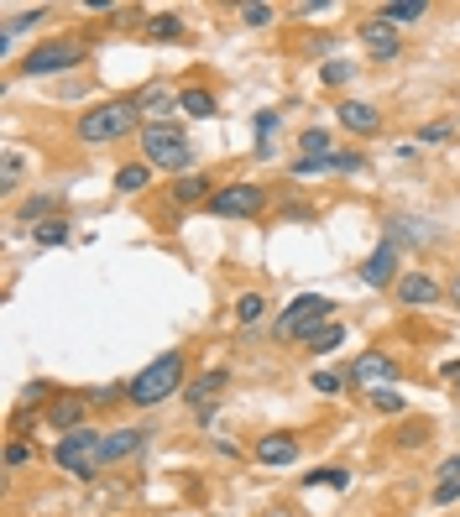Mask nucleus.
I'll list each match as a JSON object with an SVG mask.
<instances>
[{
	"instance_id": "a211bd4d",
	"label": "nucleus",
	"mask_w": 460,
	"mask_h": 517,
	"mask_svg": "<svg viewBox=\"0 0 460 517\" xmlns=\"http://www.w3.org/2000/svg\"><path fill=\"white\" fill-rule=\"evenodd\" d=\"M48 16H53V6H21V11H6V21H0V58H11L16 37L37 32L42 21H48Z\"/></svg>"
},
{
	"instance_id": "4468645a",
	"label": "nucleus",
	"mask_w": 460,
	"mask_h": 517,
	"mask_svg": "<svg viewBox=\"0 0 460 517\" xmlns=\"http://www.w3.org/2000/svg\"><path fill=\"white\" fill-rule=\"evenodd\" d=\"M152 429H142V423H115V429H105V450H100V465H121V460H136L147 450Z\"/></svg>"
},
{
	"instance_id": "37998d69",
	"label": "nucleus",
	"mask_w": 460,
	"mask_h": 517,
	"mask_svg": "<svg viewBox=\"0 0 460 517\" xmlns=\"http://www.w3.org/2000/svg\"><path fill=\"white\" fill-rule=\"evenodd\" d=\"M278 126H283V110H262L257 115V136L262 141H272V131H278Z\"/></svg>"
},
{
	"instance_id": "4c0bfd02",
	"label": "nucleus",
	"mask_w": 460,
	"mask_h": 517,
	"mask_svg": "<svg viewBox=\"0 0 460 517\" xmlns=\"http://www.w3.org/2000/svg\"><path fill=\"white\" fill-rule=\"evenodd\" d=\"M278 215H283V220H293V225H309V220L319 215V209H314L309 199H298V194H283V204H278Z\"/></svg>"
},
{
	"instance_id": "a19ab883",
	"label": "nucleus",
	"mask_w": 460,
	"mask_h": 517,
	"mask_svg": "<svg viewBox=\"0 0 460 517\" xmlns=\"http://www.w3.org/2000/svg\"><path fill=\"white\" fill-rule=\"evenodd\" d=\"M272 16H278V6H267V0H251V6H241L246 27H272Z\"/></svg>"
},
{
	"instance_id": "f03ea898",
	"label": "nucleus",
	"mask_w": 460,
	"mask_h": 517,
	"mask_svg": "<svg viewBox=\"0 0 460 517\" xmlns=\"http://www.w3.org/2000/svg\"><path fill=\"white\" fill-rule=\"evenodd\" d=\"M95 42L79 37V32H58V37H42L6 68V84L11 79H58V74H74L79 63H89Z\"/></svg>"
},
{
	"instance_id": "58836bf2",
	"label": "nucleus",
	"mask_w": 460,
	"mask_h": 517,
	"mask_svg": "<svg viewBox=\"0 0 460 517\" xmlns=\"http://www.w3.org/2000/svg\"><path fill=\"white\" fill-rule=\"evenodd\" d=\"M89 408H110V403H126V382H105V387H84Z\"/></svg>"
},
{
	"instance_id": "de8ad7c7",
	"label": "nucleus",
	"mask_w": 460,
	"mask_h": 517,
	"mask_svg": "<svg viewBox=\"0 0 460 517\" xmlns=\"http://www.w3.org/2000/svg\"><path fill=\"white\" fill-rule=\"evenodd\" d=\"M445 298H450V303H455V314H460V272H455V277H450V293H445Z\"/></svg>"
},
{
	"instance_id": "0eeeda50",
	"label": "nucleus",
	"mask_w": 460,
	"mask_h": 517,
	"mask_svg": "<svg viewBox=\"0 0 460 517\" xmlns=\"http://www.w3.org/2000/svg\"><path fill=\"white\" fill-rule=\"evenodd\" d=\"M330 314H335V303H330L325 293H298V298H288V309L272 319V340L304 345L319 324H330Z\"/></svg>"
},
{
	"instance_id": "9d476101",
	"label": "nucleus",
	"mask_w": 460,
	"mask_h": 517,
	"mask_svg": "<svg viewBox=\"0 0 460 517\" xmlns=\"http://www.w3.org/2000/svg\"><path fill=\"white\" fill-rule=\"evenodd\" d=\"M445 282L434 277V272H424V267H408L398 282H393V298L403 303V309H429V303H445Z\"/></svg>"
},
{
	"instance_id": "a18cd8bd",
	"label": "nucleus",
	"mask_w": 460,
	"mask_h": 517,
	"mask_svg": "<svg viewBox=\"0 0 460 517\" xmlns=\"http://www.w3.org/2000/svg\"><path fill=\"white\" fill-rule=\"evenodd\" d=\"M210 450H215L220 460H241V444H230L225 434H215V439H210Z\"/></svg>"
},
{
	"instance_id": "ddd939ff",
	"label": "nucleus",
	"mask_w": 460,
	"mask_h": 517,
	"mask_svg": "<svg viewBox=\"0 0 460 517\" xmlns=\"http://www.w3.org/2000/svg\"><path fill=\"white\" fill-rule=\"evenodd\" d=\"M42 423H48L58 439L74 434V429H84V423H89V397H84V387H63L53 403H48V418H42Z\"/></svg>"
},
{
	"instance_id": "ea45409f",
	"label": "nucleus",
	"mask_w": 460,
	"mask_h": 517,
	"mask_svg": "<svg viewBox=\"0 0 460 517\" xmlns=\"http://www.w3.org/2000/svg\"><path fill=\"white\" fill-rule=\"evenodd\" d=\"M361 168H366V152H335L330 178H351V173H361Z\"/></svg>"
},
{
	"instance_id": "e433bc0d",
	"label": "nucleus",
	"mask_w": 460,
	"mask_h": 517,
	"mask_svg": "<svg viewBox=\"0 0 460 517\" xmlns=\"http://www.w3.org/2000/svg\"><path fill=\"white\" fill-rule=\"evenodd\" d=\"M351 79H356V63H345V58H325V63H319V84H325V89H345Z\"/></svg>"
},
{
	"instance_id": "79ce46f5",
	"label": "nucleus",
	"mask_w": 460,
	"mask_h": 517,
	"mask_svg": "<svg viewBox=\"0 0 460 517\" xmlns=\"http://www.w3.org/2000/svg\"><path fill=\"white\" fill-rule=\"evenodd\" d=\"M429 502H434V507H450V502H460V481H440V486L429 491Z\"/></svg>"
},
{
	"instance_id": "39448f33",
	"label": "nucleus",
	"mask_w": 460,
	"mask_h": 517,
	"mask_svg": "<svg viewBox=\"0 0 460 517\" xmlns=\"http://www.w3.org/2000/svg\"><path fill=\"white\" fill-rule=\"evenodd\" d=\"M100 450H105V429L84 423V429L63 434V439H53L48 460L63 470V476H74V481H95V470H100Z\"/></svg>"
},
{
	"instance_id": "aec40b11",
	"label": "nucleus",
	"mask_w": 460,
	"mask_h": 517,
	"mask_svg": "<svg viewBox=\"0 0 460 517\" xmlns=\"http://www.w3.org/2000/svg\"><path fill=\"white\" fill-rule=\"evenodd\" d=\"M136 94V110H142V121H168V115L178 110V89L163 84V79H152L142 89H131Z\"/></svg>"
},
{
	"instance_id": "b1692460",
	"label": "nucleus",
	"mask_w": 460,
	"mask_h": 517,
	"mask_svg": "<svg viewBox=\"0 0 460 517\" xmlns=\"http://www.w3.org/2000/svg\"><path fill=\"white\" fill-rule=\"evenodd\" d=\"M372 16L387 27H413V21L429 16V0H382V6H372Z\"/></svg>"
},
{
	"instance_id": "c85d7f7f",
	"label": "nucleus",
	"mask_w": 460,
	"mask_h": 517,
	"mask_svg": "<svg viewBox=\"0 0 460 517\" xmlns=\"http://www.w3.org/2000/svg\"><path fill=\"white\" fill-rule=\"evenodd\" d=\"M298 486H314V491H345L351 486V465H314L304 470V481Z\"/></svg>"
},
{
	"instance_id": "9b49d317",
	"label": "nucleus",
	"mask_w": 460,
	"mask_h": 517,
	"mask_svg": "<svg viewBox=\"0 0 460 517\" xmlns=\"http://www.w3.org/2000/svg\"><path fill=\"white\" fill-rule=\"evenodd\" d=\"M215 188H220V178H215V173L194 168V173H183V178H168L163 199H168L173 209H204V204L215 199Z\"/></svg>"
},
{
	"instance_id": "49530a36",
	"label": "nucleus",
	"mask_w": 460,
	"mask_h": 517,
	"mask_svg": "<svg viewBox=\"0 0 460 517\" xmlns=\"http://www.w3.org/2000/svg\"><path fill=\"white\" fill-rule=\"evenodd\" d=\"M445 376L455 382V403H460V356H455V361H445Z\"/></svg>"
},
{
	"instance_id": "4be33fe9",
	"label": "nucleus",
	"mask_w": 460,
	"mask_h": 517,
	"mask_svg": "<svg viewBox=\"0 0 460 517\" xmlns=\"http://www.w3.org/2000/svg\"><path fill=\"white\" fill-rule=\"evenodd\" d=\"M178 110L189 115V121H210V115L220 110V100H215L210 84H183L178 89Z\"/></svg>"
},
{
	"instance_id": "f8f14e48",
	"label": "nucleus",
	"mask_w": 460,
	"mask_h": 517,
	"mask_svg": "<svg viewBox=\"0 0 460 517\" xmlns=\"http://www.w3.org/2000/svg\"><path fill=\"white\" fill-rule=\"evenodd\" d=\"M298 455H304V439L293 429H272V434H262L251 444V460L267 465V470H288V465H298Z\"/></svg>"
},
{
	"instance_id": "7c9ffc66",
	"label": "nucleus",
	"mask_w": 460,
	"mask_h": 517,
	"mask_svg": "<svg viewBox=\"0 0 460 517\" xmlns=\"http://www.w3.org/2000/svg\"><path fill=\"white\" fill-rule=\"evenodd\" d=\"M366 403H372V413H382V418H408V397L398 387H372Z\"/></svg>"
},
{
	"instance_id": "bb28decb",
	"label": "nucleus",
	"mask_w": 460,
	"mask_h": 517,
	"mask_svg": "<svg viewBox=\"0 0 460 517\" xmlns=\"http://www.w3.org/2000/svg\"><path fill=\"white\" fill-rule=\"evenodd\" d=\"M27 241H32L37 251L68 246V241H74V220H68V215H58V220H42V225H32V230H27Z\"/></svg>"
},
{
	"instance_id": "393cba45",
	"label": "nucleus",
	"mask_w": 460,
	"mask_h": 517,
	"mask_svg": "<svg viewBox=\"0 0 460 517\" xmlns=\"http://www.w3.org/2000/svg\"><path fill=\"white\" fill-rule=\"evenodd\" d=\"M230 319H236V329H257V324L267 319V293H262V288L236 293V303H230Z\"/></svg>"
},
{
	"instance_id": "f704fd0d",
	"label": "nucleus",
	"mask_w": 460,
	"mask_h": 517,
	"mask_svg": "<svg viewBox=\"0 0 460 517\" xmlns=\"http://www.w3.org/2000/svg\"><path fill=\"white\" fill-rule=\"evenodd\" d=\"M0 460H6V476H16V470H27L32 460H37V444L32 439H6V450H0Z\"/></svg>"
},
{
	"instance_id": "f3484780",
	"label": "nucleus",
	"mask_w": 460,
	"mask_h": 517,
	"mask_svg": "<svg viewBox=\"0 0 460 517\" xmlns=\"http://www.w3.org/2000/svg\"><path fill=\"white\" fill-rule=\"evenodd\" d=\"M382 241H393L398 251H413L434 241V225L419 215H382Z\"/></svg>"
},
{
	"instance_id": "473e14b6",
	"label": "nucleus",
	"mask_w": 460,
	"mask_h": 517,
	"mask_svg": "<svg viewBox=\"0 0 460 517\" xmlns=\"http://www.w3.org/2000/svg\"><path fill=\"white\" fill-rule=\"evenodd\" d=\"M455 136H460V121L445 115V121H429V126L413 131V147H440V141H455Z\"/></svg>"
},
{
	"instance_id": "6ab92c4d",
	"label": "nucleus",
	"mask_w": 460,
	"mask_h": 517,
	"mask_svg": "<svg viewBox=\"0 0 460 517\" xmlns=\"http://www.w3.org/2000/svg\"><path fill=\"white\" fill-rule=\"evenodd\" d=\"M225 387H230V366H210V371L189 376V387H183V403H189V408L199 413V408L220 403V392H225Z\"/></svg>"
},
{
	"instance_id": "6e6552de",
	"label": "nucleus",
	"mask_w": 460,
	"mask_h": 517,
	"mask_svg": "<svg viewBox=\"0 0 460 517\" xmlns=\"http://www.w3.org/2000/svg\"><path fill=\"white\" fill-rule=\"evenodd\" d=\"M403 272H408V267H403V251H398L393 241H377L372 256L356 267V277L366 282V288H377V293H393V282H398Z\"/></svg>"
},
{
	"instance_id": "20e7f679",
	"label": "nucleus",
	"mask_w": 460,
	"mask_h": 517,
	"mask_svg": "<svg viewBox=\"0 0 460 517\" xmlns=\"http://www.w3.org/2000/svg\"><path fill=\"white\" fill-rule=\"evenodd\" d=\"M136 141H142V162H152L163 178H183V173L199 168V152H194V141L183 136L178 121H142Z\"/></svg>"
},
{
	"instance_id": "f257e3e1",
	"label": "nucleus",
	"mask_w": 460,
	"mask_h": 517,
	"mask_svg": "<svg viewBox=\"0 0 460 517\" xmlns=\"http://www.w3.org/2000/svg\"><path fill=\"white\" fill-rule=\"evenodd\" d=\"M183 387H189V350L168 345L163 356H152V361L126 382V403L142 408V413H152V408H163L168 397H183Z\"/></svg>"
},
{
	"instance_id": "09e8293b",
	"label": "nucleus",
	"mask_w": 460,
	"mask_h": 517,
	"mask_svg": "<svg viewBox=\"0 0 460 517\" xmlns=\"http://www.w3.org/2000/svg\"><path fill=\"white\" fill-rule=\"evenodd\" d=\"M455 262H460V251H455Z\"/></svg>"
},
{
	"instance_id": "2eb2a0df",
	"label": "nucleus",
	"mask_w": 460,
	"mask_h": 517,
	"mask_svg": "<svg viewBox=\"0 0 460 517\" xmlns=\"http://www.w3.org/2000/svg\"><path fill=\"white\" fill-rule=\"evenodd\" d=\"M356 37H361L366 53H372V63H398V58H403L398 27H387V21H377V16H366L361 27H356Z\"/></svg>"
},
{
	"instance_id": "423d86ee",
	"label": "nucleus",
	"mask_w": 460,
	"mask_h": 517,
	"mask_svg": "<svg viewBox=\"0 0 460 517\" xmlns=\"http://www.w3.org/2000/svg\"><path fill=\"white\" fill-rule=\"evenodd\" d=\"M267 204H272V188H267V183H257V178H230V183L215 188V199L204 204V215H215V220H262Z\"/></svg>"
},
{
	"instance_id": "c9c22d12",
	"label": "nucleus",
	"mask_w": 460,
	"mask_h": 517,
	"mask_svg": "<svg viewBox=\"0 0 460 517\" xmlns=\"http://www.w3.org/2000/svg\"><path fill=\"white\" fill-rule=\"evenodd\" d=\"M345 382H351V371H335V366H319V371L309 376V387H314L319 397H340Z\"/></svg>"
},
{
	"instance_id": "1a4fd4ad",
	"label": "nucleus",
	"mask_w": 460,
	"mask_h": 517,
	"mask_svg": "<svg viewBox=\"0 0 460 517\" xmlns=\"http://www.w3.org/2000/svg\"><path fill=\"white\" fill-rule=\"evenodd\" d=\"M335 126H340L345 136H361V141H372V136L387 126V115H382V105H372V100H356V94H345V100L335 105Z\"/></svg>"
},
{
	"instance_id": "412c9836",
	"label": "nucleus",
	"mask_w": 460,
	"mask_h": 517,
	"mask_svg": "<svg viewBox=\"0 0 460 517\" xmlns=\"http://www.w3.org/2000/svg\"><path fill=\"white\" fill-rule=\"evenodd\" d=\"M142 37L147 42H183V37H189V27H183L178 11H147L142 16Z\"/></svg>"
},
{
	"instance_id": "72a5a7b5",
	"label": "nucleus",
	"mask_w": 460,
	"mask_h": 517,
	"mask_svg": "<svg viewBox=\"0 0 460 517\" xmlns=\"http://www.w3.org/2000/svg\"><path fill=\"white\" fill-rule=\"evenodd\" d=\"M21 173H27V157H21L16 147H6V152H0V194H16V188H21Z\"/></svg>"
},
{
	"instance_id": "dca6fc26",
	"label": "nucleus",
	"mask_w": 460,
	"mask_h": 517,
	"mask_svg": "<svg viewBox=\"0 0 460 517\" xmlns=\"http://www.w3.org/2000/svg\"><path fill=\"white\" fill-rule=\"evenodd\" d=\"M398 376H403V366L387 361L382 350H366V356L351 361V382L366 387V392H372V387H398Z\"/></svg>"
},
{
	"instance_id": "2f4dec72",
	"label": "nucleus",
	"mask_w": 460,
	"mask_h": 517,
	"mask_svg": "<svg viewBox=\"0 0 460 517\" xmlns=\"http://www.w3.org/2000/svg\"><path fill=\"white\" fill-rule=\"evenodd\" d=\"M293 157H335V141L325 126H304L298 131V152Z\"/></svg>"
},
{
	"instance_id": "c756f323",
	"label": "nucleus",
	"mask_w": 460,
	"mask_h": 517,
	"mask_svg": "<svg viewBox=\"0 0 460 517\" xmlns=\"http://www.w3.org/2000/svg\"><path fill=\"white\" fill-rule=\"evenodd\" d=\"M340 345H345V324H340V319H330V324H319L314 335L304 340V350H309V356H335Z\"/></svg>"
},
{
	"instance_id": "c03bdc74",
	"label": "nucleus",
	"mask_w": 460,
	"mask_h": 517,
	"mask_svg": "<svg viewBox=\"0 0 460 517\" xmlns=\"http://www.w3.org/2000/svg\"><path fill=\"white\" fill-rule=\"evenodd\" d=\"M434 481H460V450H455V455H445L440 465H434Z\"/></svg>"
},
{
	"instance_id": "a878e982",
	"label": "nucleus",
	"mask_w": 460,
	"mask_h": 517,
	"mask_svg": "<svg viewBox=\"0 0 460 517\" xmlns=\"http://www.w3.org/2000/svg\"><path fill=\"white\" fill-rule=\"evenodd\" d=\"M429 434H434L429 418H403L398 429H393V450H398V455H419L424 444H429Z\"/></svg>"
},
{
	"instance_id": "5701e85b",
	"label": "nucleus",
	"mask_w": 460,
	"mask_h": 517,
	"mask_svg": "<svg viewBox=\"0 0 460 517\" xmlns=\"http://www.w3.org/2000/svg\"><path fill=\"white\" fill-rule=\"evenodd\" d=\"M63 215V199L58 194H27V199H21L16 204V225H42V220H58Z\"/></svg>"
},
{
	"instance_id": "7ed1b4c3",
	"label": "nucleus",
	"mask_w": 460,
	"mask_h": 517,
	"mask_svg": "<svg viewBox=\"0 0 460 517\" xmlns=\"http://www.w3.org/2000/svg\"><path fill=\"white\" fill-rule=\"evenodd\" d=\"M142 131V110H136V94H115L105 105H89L74 121V141L79 147H115Z\"/></svg>"
},
{
	"instance_id": "cd10ccee",
	"label": "nucleus",
	"mask_w": 460,
	"mask_h": 517,
	"mask_svg": "<svg viewBox=\"0 0 460 517\" xmlns=\"http://www.w3.org/2000/svg\"><path fill=\"white\" fill-rule=\"evenodd\" d=\"M152 162H121V168H115V194H142V188H152Z\"/></svg>"
}]
</instances>
